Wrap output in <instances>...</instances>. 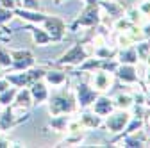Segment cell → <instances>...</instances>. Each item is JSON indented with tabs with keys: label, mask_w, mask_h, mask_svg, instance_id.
I'll list each match as a JSON object with an SVG mask.
<instances>
[{
	"label": "cell",
	"mask_w": 150,
	"mask_h": 148,
	"mask_svg": "<svg viewBox=\"0 0 150 148\" xmlns=\"http://www.w3.org/2000/svg\"><path fill=\"white\" fill-rule=\"evenodd\" d=\"M11 63L14 66V70H25L29 66L34 64V57H32V54L29 50H16V52H11Z\"/></svg>",
	"instance_id": "obj_1"
},
{
	"label": "cell",
	"mask_w": 150,
	"mask_h": 148,
	"mask_svg": "<svg viewBox=\"0 0 150 148\" xmlns=\"http://www.w3.org/2000/svg\"><path fill=\"white\" fill-rule=\"evenodd\" d=\"M45 22H47V30L52 34V38L54 39H59L61 34H63V23H61V20H57V18L47 20V18H45Z\"/></svg>",
	"instance_id": "obj_2"
},
{
	"label": "cell",
	"mask_w": 150,
	"mask_h": 148,
	"mask_svg": "<svg viewBox=\"0 0 150 148\" xmlns=\"http://www.w3.org/2000/svg\"><path fill=\"white\" fill-rule=\"evenodd\" d=\"M30 95H32V98H34L36 102H43V100L47 98V89H45L43 84L34 82L32 87H30Z\"/></svg>",
	"instance_id": "obj_3"
},
{
	"label": "cell",
	"mask_w": 150,
	"mask_h": 148,
	"mask_svg": "<svg viewBox=\"0 0 150 148\" xmlns=\"http://www.w3.org/2000/svg\"><path fill=\"white\" fill-rule=\"evenodd\" d=\"M16 97V89L14 87H7L0 93V104L2 105H7L9 102H13V98Z\"/></svg>",
	"instance_id": "obj_4"
},
{
	"label": "cell",
	"mask_w": 150,
	"mask_h": 148,
	"mask_svg": "<svg viewBox=\"0 0 150 148\" xmlns=\"http://www.w3.org/2000/svg\"><path fill=\"white\" fill-rule=\"evenodd\" d=\"M30 98H32L30 91H16V104H18V105L27 107V105L30 104Z\"/></svg>",
	"instance_id": "obj_5"
},
{
	"label": "cell",
	"mask_w": 150,
	"mask_h": 148,
	"mask_svg": "<svg viewBox=\"0 0 150 148\" xmlns=\"http://www.w3.org/2000/svg\"><path fill=\"white\" fill-rule=\"evenodd\" d=\"M125 121H127V114H118L116 118H111L107 123H109V127L112 128V130H120Z\"/></svg>",
	"instance_id": "obj_6"
},
{
	"label": "cell",
	"mask_w": 150,
	"mask_h": 148,
	"mask_svg": "<svg viewBox=\"0 0 150 148\" xmlns=\"http://www.w3.org/2000/svg\"><path fill=\"white\" fill-rule=\"evenodd\" d=\"M81 59V45H77L70 54H66L64 57H63V63H75V61H79Z\"/></svg>",
	"instance_id": "obj_7"
},
{
	"label": "cell",
	"mask_w": 150,
	"mask_h": 148,
	"mask_svg": "<svg viewBox=\"0 0 150 148\" xmlns=\"http://www.w3.org/2000/svg\"><path fill=\"white\" fill-rule=\"evenodd\" d=\"M11 125H13V114H11V111H7V113H4L0 116V128L6 130V128H9Z\"/></svg>",
	"instance_id": "obj_8"
},
{
	"label": "cell",
	"mask_w": 150,
	"mask_h": 148,
	"mask_svg": "<svg viewBox=\"0 0 150 148\" xmlns=\"http://www.w3.org/2000/svg\"><path fill=\"white\" fill-rule=\"evenodd\" d=\"M34 39L38 41V45H45V43H48V36L43 32V30H40V29H34Z\"/></svg>",
	"instance_id": "obj_9"
},
{
	"label": "cell",
	"mask_w": 150,
	"mask_h": 148,
	"mask_svg": "<svg viewBox=\"0 0 150 148\" xmlns=\"http://www.w3.org/2000/svg\"><path fill=\"white\" fill-rule=\"evenodd\" d=\"M11 54L6 50H0V66H9L11 64Z\"/></svg>",
	"instance_id": "obj_10"
},
{
	"label": "cell",
	"mask_w": 150,
	"mask_h": 148,
	"mask_svg": "<svg viewBox=\"0 0 150 148\" xmlns=\"http://www.w3.org/2000/svg\"><path fill=\"white\" fill-rule=\"evenodd\" d=\"M79 95H82V100H81L82 104H88V102H89V98H93V97H95V95H93L91 91H88L84 86H81V87H79Z\"/></svg>",
	"instance_id": "obj_11"
},
{
	"label": "cell",
	"mask_w": 150,
	"mask_h": 148,
	"mask_svg": "<svg viewBox=\"0 0 150 148\" xmlns=\"http://www.w3.org/2000/svg\"><path fill=\"white\" fill-rule=\"evenodd\" d=\"M47 79L52 82V84H57V82H63L64 80V75L63 73H57V71H54V73H48Z\"/></svg>",
	"instance_id": "obj_12"
},
{
	"label": "cell",
	"mask_w": 150,
	"mask_h": 148,
	"mask_svg": "<svg viewBox=\"0 0 150 148\" xmlns=\"http://www.w3.org/2000/svg\"><path fill=\"white\" fill-rule=\"evenodd\" d=\"M120 77L122 79H127V80H134L136 75H134V70H130V68H123L120 71Z\"/></svg>",
	"instance_id": "obj_13"
},
{
	"label": "cell",
	"mask_w": 150,
	"mask_h": 148,
	"mask_svg": "<svg viewBox=\"0 0 150 148\" xmlns=\"http://www.w3.org/2000/svg\"><path fill=\"white\" fill-rule=\"evenodd\" d=\"M11 11L7 9V7H0V25H2L4 22H7V20H11Z\"/></svg>",
	"instance_id": "obj_14"
},
{
	"label": "cell",
	"mask_w": 150,
	"mask_h": 148,
	"mask_svg": "<svg viewBox=\"0 0 150 148\" xmlns=\"http://www.w3.org/2000/svg\"><path fill=\"white\" fill-rule=\"evenodd\" d=\"M109 109H111V104H109L107 100H100V104L97 105V113H100V114H102V113H107Z\"/></svg>",
	"instance_id": "obj_15"
},
{
	"label": "cell",
	"mask_w": 150,
	"mask_h": 148,
	"mask_svg": "<svg viewBox=\"0 0 150 148\" xmlns=\"http://www.w3.org/2000/svg\"><path fill=\"white\" fill-rule=\"evenodd\" d=\"M23 7H27V9H38V7H40V2H38V0H23Z\"/></svg>",
	"instance_id": "obj_16"
},
{
	"label": "cell",
	"mask_w": 150,
	"mask_h": 148,
	"mask_svg": "<svg viewBox=\"0 0 150 148\" xmlns=\"http://www.w3.org/2000/svg\"><path fill=\"white\" fill-rule=\"evenodd\" d=\"M9 87V80L7 79H4V80H0V93H2L4 89H7Z\"/></svg>",
	"instance_id": "obj_17"
},
{
	"label": "cell",
	"mask_w": 150,
	"mask_h": 148,
	"mask_svg": "<svg viewBox=\"0 0 150 148\" xmlns=\"http://www.w3.org/2000/svg\"><path fill=\"white\" fill-rule=\"evenodd\" d=\"M0 146H9V141H6V139H0Z\"/></svg>",
	"instance_id": "obj_18"
},
{
	"label": "cell",
	"mask_w": 150,
	"mask_h": 148,
	"mask_svg": "<svg viewBox=\"0 0 150 148\" xmlns=\"http://www.w3.org/2000/svg\"><path fill=\"white\" fill-rule=\"evenodd\" d=\"M55 4H61V0H55Z\"/></svg>",
	"instance_id": "obj_19"
}]
</instances>
